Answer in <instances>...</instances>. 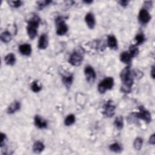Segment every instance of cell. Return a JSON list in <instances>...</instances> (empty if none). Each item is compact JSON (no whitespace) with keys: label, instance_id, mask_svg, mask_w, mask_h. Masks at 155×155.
Wrapping results in <instances>:
<instances>
[{"label":"cell","instance_id":"obj_33","mask_svg":"<svg viewBox=\"0 0 155 155\" xmlns=\"http://www.w3.org/2000/svg\"><path fill=\"white\" fill-rule=\"evenodd\" d=\"M151 75L153 78H154V66L151 67Z\"/></svg>","mask_w":155,"mask_h":155},{"label":"cell","instance_id":"obj_8","mask_svg":"<svg viewBox=\"0 0 155 155\" xmlns=\"http://www.w3.org/2000/svg\"><path fill=\"white\" fill-rule=\"evenodd\" d=\"M84 73L86 79L88 82H93L96 79V73L93 67L91 66H86L84 69Z\"/></svg>","mask_w":155,"mask_h":155},{"label":"cell","instance_id":"obj_21","mask_svg":"<svg viewBox=\"0 0 155 155\" xmlns=\"http://www.w3.org/2000/svg\"><path fill=\"white\" fill-rule=\"evenodd\" d=\"M114 126L118 130H121L124 127V119L122 116L117 117L114 121Z\"/></svg>","mask_w":155,"mask_h":155},{"label":"cell","instance_id":"obj_31","mask_svg":"<svg viewBox=\"0 0 155 155\" xmlns=\"http://www.w3.org/2000/svg\"><path fill=\"white\" fill-rule=\"evenodd\" d=\"M119 3L122 7H126L128 5V4L129 3V1H126V0H123V1H119Z\"/></svg>","mask_w":155,"mask_h":155},{"label":"cell","instance_id":"obj_17","mask_svg":"<svg viewBox=\"0 0 155 155\" xmlns=\"http://www.w3.org/2000/svg\"><path fill=\"white\" fill-rule=\"evenodd\" d=\"M73 81V75H70L69 76H62V81L64 85L67 88H70L71 85L72 84Z\"/></svg>","mask_w":155,"mask_h":155},{"label":"cell","instance_id":"obj_29","mask_svg":"<svg viewBox=\"0 0 155 155\" xmlns=\"http://www.w3.org/2000/svg\"><path fill=\"white\" fill-rule=\"evenodd\" d=\"M8 3L14 8H18L23 5V2L21 1H9Z\"/></svg>","mask_w":155,"mask_h":155},{"label":"cell","instance_id":"obj_28","mask_svg":"<svg viewBox=\"0 0 155 155\" xmlns=\"http://www.w3.org/2000/svg\"><path fill=\"white\" fill-rule=\"evenodd\" d=\"M51 3V1H39L37 2L38 9H42L45 6L49 5Z\"/></svg>","mask_w":155,"mask_h":155},{"label":"cell","instance_id":"obj_12","mask_svg":"<svg viewBox=\"0 0 155 155\" xmlns=\"http://www.w3.org/2000/svg\"><path fill=\"white\" fill-rule=\"evenodd\" d=\"M19 51L23 55L29 56L32 53V47L29 44H24L19 47Z\"/></svg>","mask_w":155,"mask_h":155},{"label":"cell","instance_id":"obj_26","mask_svg":"<svg viewBox=\"0 0 155 155\" xmlns=\"http://www.w3.org/2000/svg\"><path fill=\"white\" fill-rule=\"evenodd\" d=\"M42 88V87L39 85H38V82L36 81H34L32 82L31 85V89L35 93H38L41 91Z\"/></svg>","mask_w":155,"mask_h":155},{"label":"cell","instance_id":"obj_19","mask_svg":"<svg viewBox=\"0 0 155 155\" xmlns=\"http://www.w3.org/2000/svg\"><path fill=\"white\" fill-rule=\"evenodd\" d=\"M5 63L6 64L9 65V66H13L15 64L16 62V57L15 55L12 53L8 54L5 58Z\"/></svg>","mask_w":155,"mask_h":155},{"label":"cell","instance_id":"obj_6","mask_svg":"<svg viewBox=\"0 0 155 155\" xmlns=\"http://www.w3.org/2000/svg\"><path fill=\"white\" fill-rule=\"evenodd\" d=\"M139 112L134 113L135 116L144 121L147 123H150L151 121V116L150 113L145 109L142 106L139 107Z\"/></svg>","mask_w":155,"mask_h":155},{"label":"cell","instance_id":"obj_32","mask_svg":"<svg viewBox=\"0 0 155 155\" xmlns=\"http://www.w3.org/2000/svg\"><path fill=\"white\" fill-rule=\"evenodd\" d=\"M6 135L2 133V141H1V147H3V144H4V142H5V141L6 140Z\"/></svg>","mask_w":155,"mask_h":155},{"label":"cell","instance_id":"obj_34","mask_svg":"<svg viewBox=\"0 0 155 155\" xmlns=\"http://www.w3.org/2000/svg\"><path fill=\"white\" fill-rule=\"evenodd\" d=\"M84 3H85L86 4H90V3H93V2L92 1H85V2H84Z\"/></svg>","mask_w":155,"mask_h":155},{"label":"cell","instance_id":"obj_14","mask_svg":"<svg viewBox=\"0 0 155 155\" xmlns=\"http://www.w3.org/2000/svg\"><path fill=\"white\" fill-rule=\"evenodd\" d=\"M21 108V104L17 101H14L9 106L8 109V114H13L15 112L19 110Z\"/></svg>","mask_w":155,"mask_h":155},{"label":"cell","instance_id":"obj_25","mask_svg":"<svg viewBox=\"0 0 155 155\" xmlns=\"http://www.w3.org/2000/svg\"><path fill=\"white\" fill-rule=\"evenodd\" d=\"M109 148L112 151H113L115 153H120L122 150L121 145L116 142L111 144L109 147Z\"/></svg>","mask_w":155,"mask_h":155},{"label":"cell","instance_id":"obj_23","mask_svg":"<svg viewBox=\"0 0 155 155\" xmlns=\"http://www.w3.org/2000/svg\"><path fill=\"white\" fill-rule=\"evenodd\" d=\"M142 144H143V139L141 138H137L134 141L133 146L136 150L139 151L141 149Z\"/></svg>","mask_w":155,"mask_h":155},{"label":"cell","instance_id":"obj_4","mask_svg":"<svg viewBox=\"0 0 155 155\" xmlns=\"http://www.w3.org/2000/svg\"><path fill=\"white\" fill-rule=\"evenodd\" d=\"M57 24V33L58 35L62 36L65 35L68 32V26L63 20V18L58 17L56 20Z\"/></svg>","mask_w":155,"mask_h":155},{"label":"cell","instance_id":"obj_3","mask_svg":"<svg viewBox=\"0 0 155 155\" xmlns=\"http://www.w3.org/2000/svg\"><path fill=\"white\" fill-rule=\"evenodd\" d=\"M114 85V81L112 77L106 78L98 85V91L101 93H104L107 90L112 88Z\"/></svg>","mask_w":155,"mask_h":155},{"label":"cell","instance_id":"obj_10","mask_svg":"<svg viewBox=\"0 0 155 155\" xmlns=\"http://www.w3.org/2000/svg\"><path fill=\"white\" fill-rule=\"evenodd\" d=\"M48 44V36L45 33L42 34L39 39L38 44V47L41 50L45 49Z\"/></svg>","mask_w":155,"mask_h":155},{"label":"cell","instance_id":"obj_18","mask_svg":"<svg viewBox=\"0 0 155 155\" xmlns=\"http://www.w3.org/2000/svg\"><path fill=\"white\" fill-rule=\"evenodd\" d=\"M44 150V145L42 142L40 141L36 142L33 146V152L37 154L41 153Z\"/></svg>","mask_w":155,"mask_h":155},{"label":"cell","instance_id":"obj_1","mask_svg":"<svg viewBox=\"0 0 155 155\" xmlns=\"http://www.w3.org/2000/svg\"><path fill=\"white\" fill-rule=\"evenodd\" d=\"M121 79L123 83L121 87V90L123 93H128L131 92L132 87L133 84V78L129 66L126 67L121 72Z\"/></svg>","mask_w":155,"mask_h":155},{"label":"cell","instance_id":"obj_27","mask_svg":"<svg viewBox=\"0 0 155 155\" xmlns=\"http://www.w3.org/2000/svg\"><path fill=\"white\" fill-rule=\"evenodd\" d=\"M145 36L142 33L138 34L135 37V41H136V45H139L143 43L145 41Z\"/></svg>","mask_w":155,"mask_h":155},{"label":"cell","instance_id":"obj_9","mask_svg":"<svg viewBox=\"0 0 155 155\" xmlns=\"http://www.w3.org/2000/svg\"><path fill=\"white\" fill-rule=\"evenodd\" d=\"M138 19L142 24H147L151 20V16L146 9H142L139 11Z\"/></svg>","mask_w":155,"mask_h":155},{"label":"cell","instance_id":"obj_20","mask_svg":"<svg viewBox=\"0 0 155 155\" xmlns=\"http://www.w3.org/2000/svg\"><path fill=\"white\" fill-rule=\"evenodd\" d=\"M0 39H1L2 41H3V42L8 43L10 42L11 40L12 39V35L9 32L5 31L1 34Z\"/></svg>","mask_w":155,"mask_h":155},{"label":"cell","instance_id":"obj_16","mask_svg":"<svg viewBox=\"0 0 155 155\" xmlns=\"http://www.w3.org/2000/svg\"><path fill=\"white\" fill-rule=\"evenodd\" d=\"M132 57L128 51H123L120 55V60L127 64H129L132 61Z\"/></svg>","mask_w":155,"mask_h":155},{"label":"cell","instance_id":"obj_22","mask_svg":"<svg viewBox=\"0 0 155 155\" xmlns=\"http://www.w3.org/2000/svg\"><path fill=\"white\" fill-rule=\"evenodd\" d=\"M75 122V116L74 115H68L64 120V124L67 126H70L73 124Z\"/></svg>","mask_w":155,"mask_h":155},{"label":"cell","instance_id":"obj_7","mask_svg":"<svg viewBox=\"0 0 155 155\" xmlns=\"http://www.w3.org/2000/svg\"><path fill=\"white\" fill-rule=\"evenodd\" d=\"M116 107L113 104L111 101H107L106 104L104 106V111H103V115L105 116L110 118L112 117L115 113Z\"/></svg>","mask_w":155,"mask_h":155},{"label":"cell","instance_id":"obj_15","mask_svg":"<svg viewBox=\"0 0 155 155\" xmlns=\"http://www.w3.org/2000/svg\"><path fill=\"white\" fill-rule=\"evenodd\" d=\"M107 45L111 49H118V42L116 38L113 36L110 35L107 38Z\"/></svg>","mask_w":155,"mask_h":155},{"label":"cell","instance_id":"obj_13","mask_svg":"<svg viewBox=\"0 0 155 155\" xmlns=\"http://www.w3.org/2000/svg\"><path fill=\"white\" fill-rule=\"evenodd\" d=\"M35 124L39 129H45L47 127V122L42 119L39 116L36 115L35 117Z\"/></svg>","mask_w":155,"mask_h":155},{"label":"cell","instance_id":"obj_2","mask_svg":"<svg viewBox=\"0 0 155 155\" xmlns=\"http://www.w3.org/2000/svg\"><path fill=\"white\" fill-rule=\"evenodd\" d=\"M40 23L39 18L34 15L27 22V32L29 37L33 39H34L36 36L37 35L38 32V28L39 27V24Z\"/></svg>","mask_w":155,"mask_h":155},{"label":"cell","instance_id":"obj_11","mask_svg":"<svg viewBox=\"0 0 155 155\" xmlns=\"http://www.w3.org/2000/svg\"><path fill=\"white\" fill-rule=\"evenodd\" d=\"M85 20L86 22L87 25L90 29H94L95 24H96V21H95V18L91 13H88L86 14L85 17Z\"/></svg>","mask_w":155,"mask_h":155},{"label":"cell","instance_id":"obj_30","mask_svg":"<svg viewBox=\"0 0 155 155\" xmlns=\"http://www.w3.org/2000/svg\"><path fill=\"white\" fill-rule=\"evenodd\" d=\"M149 143L151 145H154L155 144V138H154V134H153L149 139Z\"/></svg>","mask_w":155,"mask_h":155},{"label":"cell","instance_id":"obj_5","mask_svg":"<svg viewBox=\"0 0 155 155\" xmlns=\"http://www.w3.org/2000/svg\"><path fill=\"white\" fill-rule=\"evenodd\" d=\"M83 61V55L78 51H75L71 54L69 62V63L74 66H79L81 64Z\"/></svg>","mask_w":155,"mask_h":155},{"label":"cell","instance_id":"obj_24","mask_svg":"<svg viewBox=\"0 0 155 155\" xmlns=\"http://www.w3.org/2000/svg\"><path fill=\"white\" fill-rule=\"evenodd\" d=\"M130 55H131L132 58H133L136 56H137L139 54V49L137 47L136 45H132L129 47V52Z\"/></svg>","mask_w":155,"mask_h":155}]
</instances>
